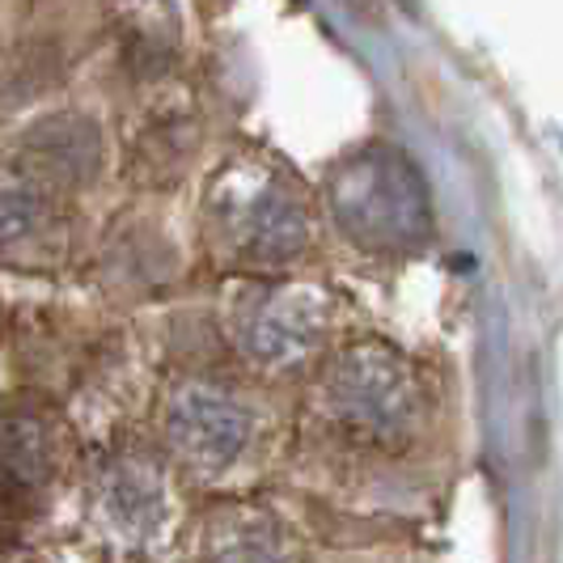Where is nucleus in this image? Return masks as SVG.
<instances>
[{
    "label": "nucleus",
    "instance_id": "423d86ee",
    "mask_svg": "<svg viewBox=\"0 0 563 563\" xmlns=\"http://www.w3.org/2000/svg\"><path fill=\"white\" fill-rule=\"evenodd\" d=\"M56 437L43 411L4 407L0 411V505L26 508L52 483Z\"/></svg>",
    "mask_w": 563,
    "mask_h": 563
},
{
    "label": "nucleus",
    "instance_id": "0eeeda50",
    "mask_svg": "<svg viewBox=\"0 0 563 563\" xmlns=\"http://www.w3.org/2000/svg\"><path fill=\"white\" fill-rule=\"evenodd\" d=\"M98 128L81 114H52L34 123L22 141V174L43 183L47 191L81 187L98 174Z\"/></svg>",
    "mask_w": 563,
    "mask_h": 563
},
{
    "label": "nucleus",
    "instance_id": "7ed1b4c3",
    "mask_svg": "<svg viewBox=\"0 0 563 563\" xmlns=\"http://www.w3.org/2000/svg\"><path fill=\"white\" fill-rule=\"evenodd\" d=\"M420 382L386 343H356L327 373L331 420L368 445H398L420 420Z\"/></svg>",
    "mask_w": 563,
    "mask_h": 563
},
{
    "label": "nucleus",
    "instance_id": "f03ea898",
    "mask_svg": "<svg viewBox=\"0 0 563 563\" xmlns=\"http://www.w3.org/2000/svg\"><path fill=\"white\" fill-rule=\"evenodd\" d=\"M339 229L365 251H411L428 238L420 174L395 148H361L327 183Z\"/></svg>",
    "mask_w": 563,
    "mask_h": 563
},
{
    "label": "nucleus",
    "instance_id": "20e7f679",
    "mask_svg": "<svg viewBox=\"0 0 563 563\" xmlns=\"http://www.w3.org/2000/svg\"><path fill=\"white\" fill-rule=\"evenodd\" d=\"M233 339L238 347L251 356L254 365L288 368L306 365L327 339V306L310 288H254L251 297H242V306L233 313Z\"/></svg>",
    "mask_w": 563,
    "mask_h": 563
},
{
    "label": "nucleus",
    "instance_id": "6e6552de",
    "mask_svg": "<svg viewBox=\"0 0 563 563\" xmlns=\"http://www.w3.org/2000/svg\"><path fill=\"white\" fill-rule=\"evenodd\" d=\"M102 512L114 526V534L128 542L157 534L162 517H166V483L157 475L153 457L144 453H119L102 471V487H98Z\"/></svg>",
    "mask_w": 563,
    "mask_h": 563
},
{
    "label": "nucleus",
    "instance_id": "f257e3e1",
    "mask_svg": "<svg viewBox=\"0 0 563 563\" xmlns=\"http://www.w3.org/2000/svg\"><path fill=\"white\" fill-rule=\"evenodd\" d=\"M212 233L246 267H284L310 242L297 191L272 166H225L208 187Z\"/></svg>",
    "mask_w": 563,
    "mask_h": 563
},
{
    "label": "nucleus",
    "instance_id": "39448f33",
    "mask_svg": "<svg viewBox=\"0 0 563 563\" xmlns=\"http://www.w3.org/2000/svg\"><path fill=\"white\" fill-rule=\"evenodd\" d=\"M254 437V416L217 382H187L169 402V445L199 475L229 471Z\"/></svg>",
    "mask_w": 563,
    "mask_h": 563
},
{
    "label": "nucleus",
    "instance_id": "9d476101",
    "mask_svg": "<svg viewBox=\"0 0 563 563\" xmlns=\"http://www.w3.org/2000/svg\"><path fill=\"white\" fill-rule=\"evenodd\" d=\"M52 221V191L22 169H0V251H18Z\"/></svg>",
    "mask_w": 563,
    "mask_h": 563
},
{
    "label": "nucleus",
    "instance_id": "1a4fd4ad",
    "mask_svg": "<svg viewBox=\"0 0 563 563\" xmlns=\"http://www.w3.org/2000/svg\"><path fill=\"white\" fill-rule=\"evenodd\" d=\"M203 563H292L284 530L254 508L221 512L203 538Z\"/></svg>",
    "mask_w": 563,
    "mask_h": 563
}]
</instances>
